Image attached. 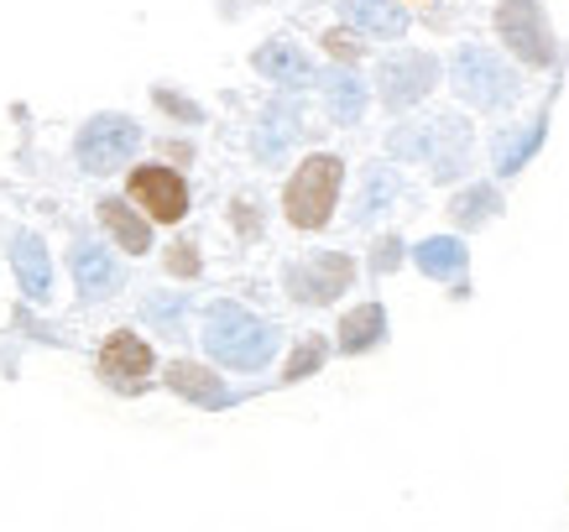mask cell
Here are the masks:
<instances>
[{"instance_id": "1", "label": "cell", "mask_w": 569, "mask_h": 532, "mask_svg": "<svg viewBox=\"0 0 569 532\" xmlns=\"http://www.w3.org/2000/svg\"><path fill=\"white\" fill-rule=\"evenodd\" d=\"M340 162L335 157H309L303 168L288 178V193H282V209L298 230H319L329 220V209L340 199Z\"/></svg>"}, {"instance_id": "2", "label": "cell", "mask_w": 569, "mask_h": 532, "mask_svg": "<svg viewBox=\"0 0 569 532\" xmlns=\"http://www.w3.org/2000/svg\"><path fill=\"white\" fill-rule=\"evenodd\" d=\"M126 193H131V204H137L147 220L173 224L189 214V189H183V178H178L173 168H137L131 183H126Z\"/></svg>"}, {"instance_id": "3", "label": "cell", "mask_w": 569, "mask_h": 532, "mask_svg": "<svg viewBox=\"0 0 569 532\" xmlns=\"http://www.w3.org/2000/svg\"><path fill=\"white\" fill-rule=\"evenodd\" d=\"M131 147H137V121H126V116H94L79 137V157H84L89 172L121 168Z\"/></svg>"}, {"instance_id": "4", "label": "cell", "mask_w": 569, "mask_h": 532, "mask_svg": "<svg viewBox=\"0 0 569 532\" xmlns=\"http://www.w3.org/2000/svg\"><path fill=\"white\" fill-rule=\"evenodd\" d=\"M100 377L110 381V387H121V392H137V387H147V377H152V350H147V340H137L131 329H121V334H110V340L100 344Z\"/></svg>"}, {"instance_id": "5", "label": "cell", "mask_w": 569, "mask_h": 532, "mask_svg": "<svg viewBox=\"0 0 569 532\" xmlns=\"http://www.w3.org/2000/svg\"><path fill=\"white\" fill-rule=\"evenodd\" d=\"M497 27H501V37H507V48L518 52L522 63H549L553 58L549 32H543V17H538L533 0H507Z\"/></svg>"}, {"instance_id": "6", "label": "cell", "mask_w": 569, "mask_h": 532, "mask_svg": "<svg viewBox=\"0 0 569 532\" xmlns=\"http://www.w3.org/2000/svg\"><path fill=\"white\" fill-rule=\"evenodd\" d=\"M455 84H460V94L476 104H501L507 94H512V79H507V69H501L491 52L481 48H466L460 52V63H455Z\"/></svg>"}, {"instance_id": "7", "label": "cell", "mask_w": 569, "mask_h": 532, "mask_svg": "<svg viewBox=\"0 0 569 532\" xmlns=\"http://www.w3.org/2000/svg\"><path fill=\"white\" fill-rule=\"evenodd\" d=\"M100 220H104V230L116 235V241L131 251V257H141L147 245H152V235H147V224L131 214V204H121V199H104L100 204Z\"/></svg>"}, {"instance_id": "8", "label": "cell", "mask_w": 569, "mask_h": 532, "mask_svg": "<svg viewBox=\"0 0 569 532\" xmlns=\"http://www.w3.org/2000/svg\"><path fill=\"white\" fill-rule=\"evenodd\" d=\"M346 17L366 32H381V37H397L402 32V11L392 6H381V0H346Z\"/></svg>"}, {"instance_id": "9", "label": "cell", "mask_w": 569, "mask_h": 532, "mask_svg": "<svg viewBox=\"0 0 569 532\" xmlns=\"http://www.w3.org/2000/svg\"><path fill=\"white\" fill-rule=\"evenodd\" d=\"M429 63L423 58H413V63H402V69H387V100L392 104H408L418 94V84H429Z\"/></svg>"}, {"instance_id": "10", "label": "cell", "mask_w": 569, "mask_h": 532, "mask_svg": "<svg viewBox=\"0 0 569 532\" xmlns=\"http://www.w3.org/2000/svg\"><path fill=\"white\" fill-rule=\"evenodd\" d=\"M257 63H261V73H277V79H293V84H298V79H309V69L298 63L293 52H282V48H267V52L257 58Z\"/></svg>"}]
</instances>
